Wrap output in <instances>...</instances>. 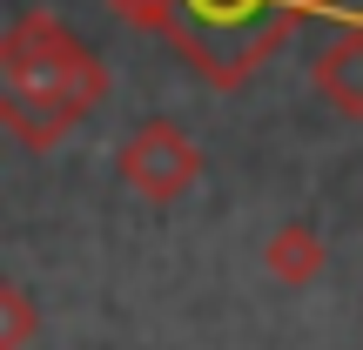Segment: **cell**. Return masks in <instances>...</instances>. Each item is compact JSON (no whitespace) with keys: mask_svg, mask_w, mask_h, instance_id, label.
<instances>
[{"mask_svg":"<svg viewBox=\"0 0 363 350\" xmlns=\"http://www.w3.org/2000/svg\"><path fill=\"white\" fill-rule=\"evenodd\" d=\"M121 7H128L135 21H148V27H169L182 40V54H189L208 81L235 88V81L303 21L310 0H121Z\"/></svg>","mask_w":363,"mask_h":350,"instance_id":"obj_1","label":"cell"},{"mask_svg":"<svg viewBox=\"0 0 363 350\" xmlns=\"http://www.w3.org/2000/svg\"><path fill=\"white\" fill-rule=\"evenodd\" d=\"M121 169H128L135 189H148V195H175V189H189V175H195V148L182 142L169 121H155V128H142V135L128 142Z\"/></svg>","mask_w":363,"mask_h":350,"instance_id":"obj_2","label":"cell"},{"mask_svg":"<svg viewBox=\"0 0 363 350\" xmlns=\"http://www.w3.org/2000/svg\"><path fill=\"white\" fill-rule=\"evenodd\" d=\"M316 88H323V94H330L337 108L363 115V34L337 40V48L323 54V67H316Z\"/></svg>","mask_w":363,"mask_h":350,"instance_id":"obj_3","label":"cell"}]
</instances>
